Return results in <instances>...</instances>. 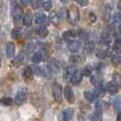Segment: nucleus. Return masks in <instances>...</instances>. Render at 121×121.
I'll return each mask as SVG.
<instances>
[{
  "mask_svg": "<svg viewBox=\"0 0 121 121\" xmlns=\"http://www.w3.org/2000/svg\"><path fill=\"white\" fill-rule=\"evenodd\" d=\"M117 121H121V112L118 113V116H117Z\"/></svg>",
  "mask_w": 121,
  "mask_h": 121,
  "instance_id": "58836bf2",
  "label": "nucleus"
},
{
  "mask_svg": "<svg viewBox=\"0 0 121 121\" xmlns=\"http://www.w3.org/2000/svg\"><path fill=\"white\" fill-rule=\"evenodd\" d=\"M80 48H81V44H80L79 42H71L70 44L68 45V50L72 53L78 52V51L80 50Z\"/></svg>",
  "mask_w": 121,
  "mask_h": 121,
  "instance_id": "a211bd4d",
  "label": "nucleus"
},
{
  "mask_svg": "<svg viewBox=\"0 0 121 121\" xmlns=\"http://www.w3.org/2000/svg\"><path fill=\"white\" fill-rule=\"evenodd\" d=\"M88 19H89V22H95V21H96V19H97V17H96V15L94 14V13H89V14H88Z\"/></svg>",
  "mask_w": 121,
  "mask_h": 121,
  "instance_id": "f704fd0d",
  "label": "nucleus"
},
{
  "mask_svg": "<svg viewBox=\"0 0 121 121\" xmlns=\"http://www.w3.org/2000/svg\"><path fill=\"white\" fill-rule=\"evenodd\" d=\"M60 1H62V2H67L68 0H60Z\"/></svg>",
  "mask_w": 121,
  "mask_h": 121,
  "instance_id": "37998d69",
  "label": "nucleus"
},
{
  "mask_svg": "<svg viewBox=\"0 0 121 121\" xmlns=\"http://www.w3.org/2000/svg\"><path fill=\"white\" fill-rule=\"evenodd\" d=\"M109 53V47L107 44H102L100 47L98 48V50H97V56L100 57V59H104V57H106L107 55H108Z\"/></svg>",
  "mask_w": 121,
  "mask_h": 121,
  "instance_id": "39448f33",
  "label": "nucleus"
},
{
  "mask_svg": "<svg viewBox=\"0 0 121 121\" xmlns=\"http://www.w3.org/2000/svg\"><path fill=\"white\" fill-rule=\"evenodd\" d=\"M112 63L114 65H121V53H117L112 57Z\"/></svg>",
  "mask_w": 121,
  "mask_h": 121,
  "instance_id": "c756f323",
  "label": "nucleus"
},
{
  "mask_svg": "<svg viewBox=\"0 0 121 121\" xmlns=\"http://www.w3.org/2000/svg\"><path fill=\"white\" fill-rule=\"evenodd\" d=\"M15 54V45L14 43H8L6 44V55L9 57H13Z\"/></svg>",
  "mask_w": 121,
  "mask_h": 121,
  "instance_id": "6ab92c4d",
  "label": "nucleus"
},
{
  "mask_svg": "<svg viewBox=\"0 0 121 121\" xmlns=\"http://www.w3.org/2000/svg\"><path fill=\"white\" fill-rule=\"evenodd\" d=\"M33 74H34L33 69H32L31 67H26L22 71V77H23V79H26V80H32Z\"/></svg>",
  "mask_w": 121,
  "mask_h": 121,
  "instance_id": "f3484780",
  "label": "nucleus"
},
{
  "mask_svg": "<svg viewBox=\"0 0 121 121\" xmlns=\"http://www.w3.org/2000/svg\"><path fill=\"white\" fill-rule=\"evenodd\" d=\"M75 36H77L75 30H67L63 33V38H65V39H73Z\"/></svg>",
  "mask_w": 121,
  "mask_h": 121,
  "instance_id": "412c9836",
  "label": "nucleus"
},
{
  "mask_svg": "<svg viewBox=\"0 0 121 121\" xmlns=\"http://www.w3.org/2000/svg\"><path fill=\"white\" fill-rule=\"evenodd\" d=\"M22 62H23V55H21V54H19L18 56H16V57H14V60H13V65H14L15 67H18V66H20L21 64H22Z\"/></svg>",
  "mask_w": 121,
  "mask_h": 121,
  "instance_id": "cd10ccee",
  "label": "nucleus"
},
{
  "mask_svg": "<svg viewBox=\"0 0 121 121\" xmlns=\"http://www.w3.org/2000/svg\"><path fill=\"white\" fill-rule=\"evenodd\" d=\"M73 114H74V112H73V109L72 108H66L64 112L62 113V120L63 121H68V120H70L71 118L73 117Z\"/></svg>",
  "mask_w": 121,
  "mask_h": 121,
  "instance_id": "f8f14e48",
  "label": "nucleus"
},
{
  "mask_svg": "<svg viewBox=\"0 0 121 121\" xmlns=\"http://www.w3.org/2000/svg\"><path fill=\"white\" fill-rule=\"evenodd\" d=\"M80 31H81V32H80V36H81L82 38H86V37H87V34L85 33V31H84V30H80Z\"/></svg>",
  "mask_w": 121,
  "mask_h": 121,
  "instance_id": "e433bc0d",
  "label": "nucleus"
},
{
  "mask_svg": "<svg viewBox=\"0 0 121 121\" xmlns=\"http://www.w3.org/2000/svg\"><path fill=\"white\" fill-rule=\"evenodd\" d=\"M77 69L73 68V67H71V68H68L66 70V72H65V75H64V79L67 80V81H70V79L73 77V75L77 73Z\"/></svg>",
  "mask_w": 121,
  "mask_h": 121,
  "instance_id": "4be33fe9",
  "label": "nucleus"
},
{
  "mask_svg": "<svg viewBox=\"0 0 121 121\" xmlns=\"http://www.w3.org/2000/svg\"><path fill=\"white\" fill-rule=\"evenodd\" d=\"M74 1H77L79 4H81L82 6H86L88 5V0H74Z\"/></svg>",
  "mask_w": 121,
  "mask_h": 121,
  "instance_id": "c9c22d12",
  "label": "nucleus"
},
{
  "mask_svg": "<svg viewBox=\"0 0 121 121\" xmlns=\"http://www.w3.org/2000/svg\"><path fill=\"white\" fill-rule=\"evenodd\" d=\"M102 114H103V103H102V101H99L96 104V112H95L94 116L101 121V119H102Z\"/></svg>",
  "mask_w": 121,
  "mask_h": 121,
  "instance_id": "1a4fd4ad",
  "label": "nucleus"
},
{
  "mask_svg": "<svg viewBox=\"0 0 121 121\" xmlns=\"http://www.w3.org/2000/svg\"><path fill=\"white\" fill-rule=\"evenodd\" d=\"M64 97H65V99H66L67 102L70 103V104H72V103L74 102V95H73V91L71 90V88L69 87V86L65 87V89H64Z\"/></svg>",
  "mask_w": 121,
  "mask_h": 121,
  "instance_id": "423d86ee",
  "label": "nucleus"
},
{
  "mask_svg": "<svg viewBox=\"0 0 121 121\" xmlns=\"http://www.w3.org/2000/svg\"><path fill=\"white\" fill-rule=\"evenodd\" d=\"M105 90H106L107 92H109V94H112V95H115V94L118 92L119 87H118V85L116 83H114V82H109V83H107L106 87H105Z\"/></svg>",
  "mask_w": 121,
  "mask_h": 121,
  "instance_id": "9b49d317",
  "label": "nucleus"
},
{
  "mask_svg": "<svg viewBox=\"0 0 121 121\" xmlns=\"http://www.w3.org/2000/svg\"><path fill=\"white\" fill-rule=\"evenodd\" d=\"M44 60L43 59V54H42V52H35L33 54V56H32V62L33 63H40L42 60Z\"/></svg>",
  "mask_w": 121,
  "mask_h": 121,
  "instance_id": "bb28decb",
  "label": "nucleus"
},
{
  "mask_svg": "<svg viewBox=\"0 0 121 121\" xmlns=\"http://www.w3.org/2000/svg\"><path fill=\"white\" fill-rule=\"evenodd\" d=\"M69 60L73 64H82V63L85 62V56L80 54H73L69 57Z\"/></svg>",
  "mask_w": 121,
  "mask_h": 121,
  "instance_id": "ddd939ff",
  "label": "nucleus"
},
{
  "mask_svg": "<svg viewBox=\"0 0 121 121\" xmlns=\"http://www.w3.org/2000/svg\"><path fill=\"white\" fill-rule=\"evenodd\" d=\"M67 20L70 25H77L80 20V12L79 9L75 5L69 6L68 11H67Z\"/></svg>",
  "mask_w": 121,
  "mask_h": 121,
  "instance_id": "f257e3e1",
  "label": "nucleus"
},
{
  "mask_svg": "<svg viewBox=\"0 0 121 121\" xmlns=\"http://www.w3.org/2000/svg\"><path fill=\"white\" fill-rule=\"evenodd\" d=\"M50 21L53 23V25H59V21H60V18H59V15H57L56 12H53L50 14V17H49Z\"/></svg>",
  "mask_w": 121,
  "mask_h": 121,
  "instance_id": "393cba45",
  "label": "nucleus"
},
{
  "mask_svg": "<svg viewBox=\"0 0 121 121\" xmlns=\"http://www.w3.org/2000/svg\"><path fill=\"white\" fill-rule=\"evenodd\" d=\"M20 1H21V3L25 4V5H28V4L31 3V0H20Z\"/></svg>",
  "mask_w": 121,
  "mask_h": 121,
  "instance_id": "4c0bfd02",
  "label": "nucleus"
},
{
  "mask_svg": "<svg viewBox=\"0 0 121 121\" xmlns=\"http://www.w3.org/2000/svg\"><path fill=\"white\" fill-rule=\"evenodd\" d=\"M26 100H27V89L26 88H20L16 92L14 101L17 105H22L26 102Z\"/></svg>",
  "mask_w": 121,
  "mask_h": 121,
  "instance_id": "f03ea898",
  "label": "nucleus"
},
{
  "mask_svg": "<svg viewBox=\"0 0 121 121\" xmlns=\"http://www.w3.org/2000/svg\"><path fill=\"white\" fill-rule=\"evenodd\" d=\"M84 97H85V99L88 101V102L91 103L96 100V98L98 96H97V94L95 91H92V90H86V91L84 92Z\"/></svg>",
  "mask_w": 121,
  "mask_h": 121,
  "instance_id": "2eb2a0df",
  "label": "nucleus"
},
{
  "mask_svg": "<svg viewBox=\"0 0 121 121\" xmlns=\"http://www.w3.org/2000/svg\"><path fill=\"white\" fill-rule=\"evenodd\" d=\"M42 5H43V9L48 12V11H50L51 9H52V1H51V0H46V1L43 2Z\"/></svg>",
  "mask_w": 121,
  "mask_h": 121,
  "instance_id": "7c9ffc66",
  "label": "nucleus"
},
{
  "mask_svg": "<svg viewBox=\"0 0 121 121\" xmlns=\"http://www.w3.org/2000/svg\"><path fill=\"white\" fill-rule=\"evenodd\" d=\"M96 49V44L94 42H88L84 46V54L85 55H90Z\"/></svg>",
  "mask_w": 121,
  "mask_h": 121,
  "instance_id": "6e6552de",
  "label": "nucleus"
},
{
  "mask_svg": "<svg viewBox=\"0 0 121 121\" xmlns=\"http://www.w3.org/2000/svg\"><path fill=\"white\" fill-rule=\"evenodd\" d=\"M62 94H63V88L62 86L60 85L59 83H53L52 85V96H53V99L55 101H60V98H62Z\"/></svg>",
  "mask_w": 121,
  "mask_h": 121,
  "instance_id": "20e7f679",
  "label": "nucleus"
},
{
  "mask_svg": "<svg viewBox=\"0 0 121 121\" xmlns=\"http://www.w3.org/2000/svg\"><path fill=\"white\" fill-rule=\"evenodd\" d=\"M113 105L117 112H121V97H116L113 99Z\"/></svg>",
  "mask_w": 121,
  "mask_h": 121,
  "instance_id": "5701e85b",
  "label": "nucleus"
},
{
  "mask_svg": "<svg viewBox=\"0 0 121 121\" xmlns=\"http://www.w3.org/2000/svg\"><path fill=\"white\" fill-rule=\"evenodd\" d=\"M82 78H83V77H82L81 72L78 70L77 73H75V74L71 78L69 82H70L71 84H73V85H78V84H80V82H82Z\"/></svg>",
  "mask_w": 121,
  "mask_h": 121,
  "instance_id": "aec40b11",
  "label": "nucleus"
},
{
  "mask_svg": "<svg viewBox=\"0 0 121 121\" xmlns=\"http://www.w3.org/2000/svg\"><path fill=\"white\" fill-rule=\"evenodd\" d=\"M117 34L118 35H121V26L119 28H118V30H117Z\"/></svg>",
  "mask_w": 121,
  "mask_h": 121,
  "instance_id": "ea45409f",
  "label": "nucleus"
},
{
  "mask_svg": "<svg viewBox=\"0 0 121 121\" xmlns=\"http://www.w3.org/2000/svg\"><path fill=\"white\" fill-rule=\"evenodd\" d=\"M47 17L45 14H43V13H36L35 14V23L38 26H43L45 25V23H47Z\"/></svg>",
  "mask_w": 121,
  "mask_h": 121,
  "instance_id": "9d476101",
  "label": "nucleus"
},
{
  "mask_svg": "<svg viewBox=\"0 0 121 121\" xmlns=\"http://www.w3.org/2000/svg\"><path fill=\"white\" fill-rule=\"evenodd\" d=\"M114 50H121V38L116 39L115 45H114Z\"/></svg>",
  "mask_w": 121,
  "mask_h": 121,
  "instance_id": "72a5a7b5",
  "label": "nucleus"
},
{
  "mask_svg": "<svg viewBox=\"0 0 121 121\" xmlns=\"http://www.w3.org/2000/svg\"><path fill=\"white\" fill-rule=\"evenodd\" d=\"M1 12H2V5L0 4V13H1Z\"/></svg>",
  "mask_w": 121,
  "mask_h": 121,
  "instance_id": "79ce46f5",
  "label": "nucleus"
},
{
  "mask_svg": "<svg viewBox=\"0 0 121 121\" xmlns=\"http://www.w3.org/2000/svg\"><path fill=\"white\" fill-rule=\"evenodd\" d=\"M118 9H119V10L121 11V0H120L119 2H118Z\"/></svg>",
  "mask_w": 121,
  "mask_h": 121,
  "instance_id": "a19ab883",
  "label": "nucleus"
},
{
  "mask_svg": "<svg viewBox=\"0 0 121 121\" xmlns=\"http://www.w3.org/2000/svg\"><path fill=\"white\" fill-rule=\"evenodd\" d=\"M35 32H36V34H37L39 37H47L48 34H49L48 29H47L46 27H44V26H39L38 28H36Z\"/></svg>",
  "mask_w": 121,
  "mask_h": 121,
  "instance_id": "4468645a",
  "label": "nucleus"
},
{
  "mask_svg": "<svg viewBox=\"0 0 121 121\" xmlns=\"http://www.w3.org/2000/svg\"><path fill=\"white\" fill-rule=\"evenodd\" d=\"M81 74H82V77L83 75H86V77H90L91 75V69L89 68V67H85V68H83L81 71Z\"/></svg>",
  "mask_w": 121,
  "mask_h": 121,
  "instance_id": "2f4dec72",
  "label": "nucleus"
},
{
  "mask_svg": "<svg viewBox=\"0 0 121 121\" xmlns=\"http://www.w3.org/2000/svg\"><path fill=\"white\" fill-rule=\"evenodd\" d=\"M0 103L2 105H5V106H11L14 103V100L12 98H10V97H4V98H2L0 100Z\"/></svg>",
  "mask_w": 121,
  "mask_h": 121,
  "instance_id": "b1692460",
  "label": "nucleus"
},
{
  "mask_svg": "<svg viewBox=\"0 0 121 121\" xmlns=\"http://www.w3.org/2000/svg\"><path fill=\"white\" fill-rule=\"evenodd\" d=\"M32 20H33V16H32V13L30 12H27L25 14V16H23V19H22V22L23 25L26 26V27H30L32 23Z\"/></svg>",
  "mask_w": 121,
  "mask_h": 121,
  "instance_id": "dca6fc26",
  "label": "nucleus"
},
{
  "mask_svg": "<svg viewBox=\"0 0 121 121\" xmlns=\"http://www.w3.org/2000/svg\"><path fill=\"white\" fill-rule=\"evenodd\" d=\"M11 35H12V37L14 38V39H18V38L21 36V30L19 29V28H15V29L12 30Z\"/></svg>",
  "mask_w": 121,
  "mask_h": 121,
  "instance_id": "c85d7f7f",
  "label": "nucleus"
},
{
  "mask_svg": "<svg viewBox=\"0 0 121 121\" xmlns=\"http://www.w3.org/2000/svg\"><path fill=\"white\" fill-rule=\"evenodd\" d=\"M113 18H114V22L115 23H121V14L120 13H115Z\"/></svg>",
  "mask_w": 121,
  "mask_h": 121,
  "instance_id": "473e14b6",
  "label": "nucleus"
},
{
  "mask_svg": "<svg viewBox=\"0 0 121 121\" xmlns=\"http://www.w3.org/2000/svg\"><path fill=\"white\" fill-rule=\"evenodd\" d=\"M23 11L21 9V6L19 4H14L12 8V17L14 19V21H19L22 18Z\"/></svg>",
  "mask_w": 121,
  "mask_h": 121,
  "instance_id": "7ed1b4c3",
  "label": "nucleus"
},
{
  "mask_svg": "<svg viewBox=\"0 0 121 121\" xmlns=\"http://www.w3.org/2000/svg\"><path fill=\"white\" fill-rule=\"evenodd\" d=\"M112 34H113V31H112V28H108V29H106L104 32H103V39L105 40V42H108L109 39H111L112 37Z\"/></svg>",
  "mask_w": 121,
  "mask_h": 121,
  "instance_id": "a878e982",
  "label": "nucleus"
},
{
  "mask_svg": "<svg viewBox=\"0 0 121 121\" xmlns=\"http://www.w3.org/2000/svg\"><path fill=\"white\" fill-rule=\"evenodd\" d=\"M47 68H48V70L50 71L51 73H57L60 71L59 64H57V62H56V60H49L48 65H47Z\"/></svg>",
  "mask_w": 121,
  "mask_h": 121,
  "instance_id": "0eeeda50",
  "label": "nucleus"
}]
</instances>
